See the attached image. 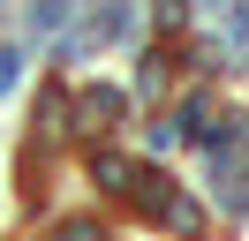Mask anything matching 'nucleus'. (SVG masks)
Masks as SVG:
<instances>
[]
</instances>
